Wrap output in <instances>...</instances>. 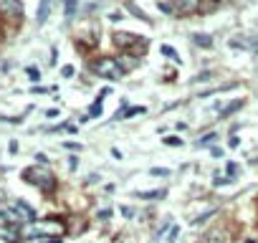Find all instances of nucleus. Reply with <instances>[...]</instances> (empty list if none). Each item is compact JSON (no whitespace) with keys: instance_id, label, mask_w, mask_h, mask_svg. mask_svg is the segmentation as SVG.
Here are the masks:
<instances>
[{"instance_id":"obj_1","label":"nucleus","mask_w":258,"mask_h":243,"mask_svg":"<svg viewBox=\"0 0 258 243\" xmlns=\"http://www.w3.org/2000/svg\"><path fill=\"white\" fill-rule=\"evenodd\" d=\"M23 180L36 185V188H41V190H53L56 188V177L48 172V167H28L23 172Z\"/></svg>"},{"instance_id":"obj_2","label":"nucleus","mask_w":258,"mask_h":243,"mask_svg":"<svg viewBox=\"0 0 258 243\" xmlns=\"http://www.w3.org/2000/svg\"><path fill=\"white\" fill-rule=\"evenodd\" d=\"M94 74L101 76V79H111V81H116V79H121L124 69L119 66L116 58H99V61L94 64Z\"/></svg>"},{"instance_id":"obj_3","label":"nucleus","mask_w":258,"mask_h":243,"mask_svg":"<svg viewBox=\"0 0 258 243\" xmlns=\"http://www.w3.org/2000/svg\"><path fill=\"white\" fill-rule=\"evenodd\" d=\"M61 230H63L61 220H43V223H33L26 228L28 235H58Z\"/></svg>"},{"instance_id":"obj_4","label":"nucleus","mask_w":258,"mask_h":243,"mask_svg":"<svg viewBox=\"0 0 258 243\" xmlns=\"http://www.w3.org/2000/svg\"><path fill=\"white\" fill-rule=\"evenodd\" d=\"M0 13L8 18H21L23 16V3L21 0H0Z\"/></svg>"},{"instance_id":"obj_5","label":"nucleus","mask_w":258,"mask_h":243,"mask_svg":"<svg viewBox=\"0 0 258 243\" xmlns=\"http://www.w3.org/2000/svg\"><path fill=\"white\" fill-rule=\"evenodd\" d=\"M13 210H16V215L21 218V223H28V220H36V210L26 203V200H16L13 203Z\"/></svg>"},{"instance_id":"obj_6","label":"nucleus","mask_w":258,"mask_h":243,"mask_svg":"<svg viewBox=\"0 0 258 243\" xmlns=\"http://www.w3.org/2000/svg\"><path fill=\"white\" fill-rule=\"evenodd\" d=\"M114 41L121 46V48H126V43H147L145 38H137V36H129V33H116L114 36Z\"/></svg>"},{"instance_id":"obj_7","label":"nucleus","mask_w":258,"mask_h":243,"mask_svg":"<svg viewBox=\"0 0 258 243\" xmlns=\"http://www.w3.org/2000/svg\"><path fill=\"white\" fill-rule=\"evenodd\" d=\"M48 13H51V0H41V6H38V13H36V21L43 26L48 21Z\"/></svg>"},{"instance_id":"obj_8","label":"nucleus","mask_w":258,"mask_h":243,"mask_svg":"<svg viewBox=\"0 0 258 243\" xmlns=\"http://www.w3.org/2000/svg\"><path fill=\"white\" fill-rule=\"evenodd\" d=\"M200 6V0H177V11L180 13H192Z\"/></svg>"},{"instance_id":"obj_9","label":"nucleus","mask_w":258,"mask_h":243,"mask_svg":"<svg viewBox=\"0 0 258 243\" xmlns=\"http://www.w3.org/2000/svg\"><path fill=\"white\" fill-rule=\"evenodd\" d=\"M192 43H198L200 48H210L213 46V38L205 36V33H192Z\"/></svg>"},{"instance_id":"obj_10","label":"nucleus","mask_w":258,"mask_h":243,"mask_svg":"<svg viewBox=\"0 0 258 243\" xmlns=\"http://www.w3.org/2000/svg\"><path fill=\"white\" fill-rule=\"evenodd\" d=\"M240 106H243V99H235V101H230V104H228V106H225V109L220 111V116H228V114H233V111H238Z\"/></svg>"},{"instance_id":"obj_11","label":"nucleus","mask_w":258,"mask_h":243,"mask_svg":"<svg viewBox=\"0 0 258 243\" xmlns=\"http://www.w3.org/2000/svg\"><path fill=\"white\" fill-rule=\"evenodd\" d=\"M116 61H119V66H124V69H135V66H137V58H135V56H119Z\"/></svg>"},{"instance_id":"obj_12","label":"nucleus","mask_w":258,"mask_h":243,"mask_svg":"<svg viewBox=\"0 0 258 243\" xmlns=\"http://www.w3.org/2000/svg\"><path fill=\"white\" fill-rule=\"evenodd\" d=\"M142 200H152V198H165V190H152V193H135Z\"/></svg>"},{"instance_id":"obj_13","label":"nucleus","mask_w":258,"mask_h":243,"mask_svg":"<svg viewBox=\"0 0 258 243\" xmlns=\"http://www.w3.org/2000/svg\"><path fill=\"white\" fill-rule=\"evenodd\" d=\"M135 114H145V106H132V109H126V111H116V119L119 116H135Z\"/></svg>"},{"instance_id":"obj_14","label":"nucleus","mask_w":258,"mask_h":243,"mask_svg":"<svg viewBox=\"0 0 258 243\" xmlns=\"http://www.w3.org/2000/svg\"><path fill=\"white\" fill-rule=\"evenodd\" d=\"M104 96V94H101ZM101 96L91 104V109H89V116H101Z\"/></svg>"},{"instance_id":"obj_15","label":"nucleus","mask_w":258,"mask_h":243,"mask_svg":"<svg viewBox=\"0 0 258 243\" xmlns=\"http://www.w3.org/2000/svg\"><path fill=\"white\" fill-rule=\"evenodd\" d=\"M74 11H76V0H66V16L69 18L74 16Z\"/></svg>"},{"instance_id":"obj_16","label":"nucleus","mask_w":258,"mask_h":243,"mask_svg":"<svg viewBox=\"0 0 258 243\" xmlns=\"http://www.w3.org/2000/svg\"><path fill=\"white\" fill-rule=\"evenodd\" d=\"M165 145H172V147L180 145V147H182V140H180V137H165Z\"/></svg>"},{"instance_id":"obj_17","label":"nucleus","mask_w":258,"mask_h":243,"mask_svg":"<svg viewBox=\"0 0 258 243\" xmlns=\"http://www.w3.org/2000/svg\"><path fill=\"white\" fill-rule=\"evenodd\" d=\"M162 53H165V56H170V58H177V61H180V56H177L170 46H162Z\"/></svg>"},{"instance_id":"obj_18","label":"nucleus","mask_w":258,"mask_h":243,"mask_svg":"<svg viewBox=\"0 0 258 243\" xmlns=\"http://www.w3.org/2000/svg\"><path fill=\"white\" fill-rule=\"evenodd\" d=\"M63 147H66V150H71V152H76V150H81V145H76V142H66Z\"/></svg>"},{"instance_id":"obj_19","label":"nucleus","mask_w":258,"mask_h":243,"mask_svg":"<svg viewBox=\"0 0 258 243\" xmlns=\"http://www.w3.org/2000/svg\"><path fill=\"white\" fill-rule=\"evenodd\" d=\"M175 238H177V225H172V230H170L167 240H170V243H175Z\"/></svg>"},{"instance_id":"obj_20","label":"nucleus","mask_w":258,"mask_h":243,"mask_svg":"<svg viewBox=\"0 0 258 243\" xmlns=\"http://www.w3.org/2000/svg\"><path fill=\"white\" fill-rule=\"evenodd\" d=\"M160 11H162V13H172V8H170V3H160Z\"/></svg>"},{"instance_id":"obj_21","label":"nucleus","mask_w":258,"mask_h":243,"mask_svg":"<svg viewBox=\"0 0 258 243\" xmlns=\"http://www.w3.org/2000/svg\"><path fill=\"white\" fill-rule=\"evenodd\" d=\"M215 140V135H205L203 140H200V145H208V142H213Z\"/></svg>"},{"instance_id":"obj_22","label":"nucleus","mask_w":258,"mask_h":243,"mask_svg":"<svg viewBox=\"0 0 258 243\" xmlns=\"http://www.w3.org/2000/svg\"><path fill=\"white\" fill-rule=\"evenodd\" d=\"M150 175H162V177H165V175H170V172H167V170H157V167H155V170H150Z\"/></svg>"},{"instance_id":"obj_23","label":"nucleus","mask_w":258,"mask_h":243,"mask_svg":"<svg viewBox=\"0 0 258 243\" xmlns=\"http://www.w3.org/2000/svg\"><path fill=\"white\" fill-rule=\"evenodd\" d=\"M228 172H230V175H235V172H238V165H235V162H230V165H228Z\"/></svg>"},{"instance_id":"obj_24","label":"nucleus","mask_w":258,"mask_h":243,"mask_svg":"<svg viewBox=\"0 0 258 243\" xmlns=\"http://www.w3.org/2000/svg\"><path fill=\"white\" fill-rule=\"evenodd\" d=\"M121 213H124V215H126V218H132V215H135V213H132V208H126V205H124V208H121Z\"/></svg>"},{"instance_id":"obj_25","label":"nucleus","mask_w":258,"mask_h":243,"mask_svg":"<svg viewBox=\"0 0 258 243\" xmlns=\"http://www.w3.org/2000/svg\"><path fill=\"white\" fill-rule=\"evenodd\" d=\"M28 76H31V79H38V76H41V74H38V71H36V69H28Z\"/></svg>"},{"instance_id":"obj_26","label":"nucleus","mask_w":258,"mask_h":243,"mask_svg":"<svg viewBox=\"0 0 258 243\" xmlns=\"http://www.w3.org/2000/svg\"><path fill=\"white\" fill-rule=\"evenodd\" d=\"M63 76H66V79H69V76H74V69H71V66H66V69H63Z\"/></svg>"},{"instance_id":"obj_27","label":"nucleus","mask_w":258,"mask_h":243,"mask_svg":"<svg viewBox=\"0 0 258 243\" xmlns=\"http://www.w3.org/2000/svg\"><path fill=\"white\" fill-rule=\"evenodd\" d=\"M48 243H61V240H58V238H53V240H48Z\"/></svg>"},{"instance_id":"obj_28","label":"nucleus","mask_w":258,"mask_h":243,"mask_svg":"<svg viewBox=\"0 0 258 243\" xmlns=\"http://www.w3.org/2000/svg\"><path fill=\"white\" fill-rule=\"evenodd\" d=\"M245 243H255V240H245Z\"/></svg>"}]
</instances>
